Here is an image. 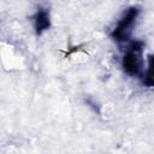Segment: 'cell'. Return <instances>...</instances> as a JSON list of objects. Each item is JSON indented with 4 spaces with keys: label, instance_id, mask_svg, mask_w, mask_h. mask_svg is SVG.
I'll return each mask as SVG.
<instances>
[{
    "label": "cell",
    "instance_id": "1",
    "mask_svg": "<svg viewBox=\"0 0 154 154\" xmlns=\"http://www.w3.org/2000/svg\"><path fill=\"white\" fill-rule=\"evenodd\" d=\"M143 48L144 43L140 40L131 41L126 46L122 58V66L126 75L140 78L143 76Z\"/></svg>",
    "mask_w": 154,
    "mask_h": 154
},
{
    "label": "cell",
    "instance_id": "4",
    "mask_svg": "<svg viewBox=\"0 0 154 154\" xmlns=\"http://www.w3.org/2000/svg\"><path fill=\"white\" fill-rule=\"evenodd\" d=\"M143 85L148 88H154V54L148 55V66L141 77Z\"/></svg>",
    "mask_w": 154,
    "mask_h": 154
},
{
    "label": "cell",
    "instance_id": "3",
    "mask_svg": "<svg viewBox=\"0 0 154 154\" xmlns=\"http://www.w3.org/2000/svg\"><path fill=\"white\" fill-rule=\"evenodd\" d=\"M32 23L36 35H41L51 28V13L46 7H38L32 16Z\"/></svg>",
    "mask_w": 154,
    "mask_h": 154
},
{
    "label": "cell",
    "instance_id": "2",
    "mask_svg": "<svg viewBox=\"0 0 154 154\" xmlns=\"http://www.w3.org/2000/svg\"><path fill=\"white\" fill-rule=\"evenodd\" d=\"M140 14V8L137 6H131L118 19L117 24L111 31V37L117 42H125L130 38L132 29Z\"/></svg>",
    "mask_w": 154,
    "mask_h": 154
}]
</instances>
